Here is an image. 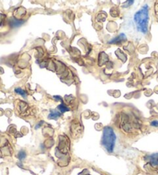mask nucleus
<instances>
[{
	"instance_id": "423d86ee",
	"label": "nucleus",
	"mask_w": 158,
	"mask_h": 175,
	"mask_svg": "<svg viewBox=\"0 0 158 175\" xmlns=\"http://www.w3.org/2000/svg\"><path fill=\"white\" fill-rule=\"evenodd\" d=\"M22 23H23L22 21L16 20V19H11V21H10V25H11V26L13 28L19 27V26H20Z\"/></svg>"
},
{
	"instance_id": "1a4fd4ad",
	"label": "nucleus",
	"mask_w": 158,
	"mask_h": 175,
	"mask_svg": "<svg viewBox=\"0 0 158 175\" xmlns=\"http://www.w3.org/2000/svg\"><path fill=\"white\" fill-rule=\"evenodd\" d=\"M26 157V152L23 151V150H21V151H19V154H18V158H19L20 161H22L23 159H25Z\"/></svg>"
},
{
	"instance_id": "f257e3e1",
	"label": "nucleus",
	"mask_w": 158,
	"mask_h": 175,
	"mask_svg": "<svg viewBox=\"0 0 158 175\" xmlns=\"http://www.w3.org/2000/svg\"><path fill=\"white\" fill-rule=\"evenodd\" d=\"M149 7L147 5L144 6L134 15V22L136 23L138 31L142 33H147L148 29Z\"/></svg>"
},
{
	"instance_id": "7ed1b4c3",
	"label": "nucleus",
	"mask_w": 158,
	"mask_h": 175,
	"mask_svg": "<svg viewBox=\"0 0 158 175\" xmlns=\"http://www.w3.org/2000/svg\"><path fill=\"white\" fill-rule=\"evenodd\" d=\"M149 163L152 167L158 169V154H153L148 157Z\"/></svg>"
},
{
	"instance_id": "6e6552de",
	"label": "nucleus",
	"mask_w": 158,
	"mask_h": 175,
	"mask_svg": "<svg viewBox=\"0 0 158 175\" xmlns=\"http://www.w3.org/2000/svg\"><path fill=\"white\" fill-rule=\"evenodd\" d=\"M15 91H16V93L19 94V95L22 96L23 97H26V96H27V94H26V91H24L23 89H22L21 88H16V89H15Z\"/></svg>"
},
{
	"instance_id": "f03ea898",
	"label": "nucleus",
	"mask_w": 158,
	"mask_h": 175,
	"mask_svg": "<svg viewBox=\"0 0 158 175\" xmlns=\"http://www.w3.org/2000/svg\"><path fill=\"white\" fill-rule=\"evenodd\" d=\"M116 140H117V137H116L114 130L112 129L110 127H106L103 129V132L102 142L101 143L109 153L114 152L116 144Z\"/></svg>"
},
{
	"instance_id": "9b49d317",
	"label": "nucleus",
	"mask_w": 158,
	"mask_h": 175,
	"mask_svg": "<svg viewBox=\"0 0 158 175\" xmlns=\"http://www.w3.org/2000/svg\"><path fill=\"white\" fill-rule=\"evenodd\" d=\"M54 98L56 99V100H58V101H60L62 103V98H61V97H59V96H55Z\"/></svg>"
},
{
	"instance_id": "20e7f679",
	"label": "nucleus",
	"mask_w": 158,
	"mask_h": 175,
	"mask_svg": "<svg viewBox=\"0 0 158 175\" xmlns=\"http://www.w3.org/2000/svg\"><path fill=\"white\" fill-rule=\"evenodd\" d=\"M126 40V36L124 33H121L118 36L115 37L114 39H113L112 40H110L109 42V43L110 44H120L122 43L123 42H125Z\"/></svg>"
},
{
	"instance_id": "0eeeda50",
	"label": "nucleus",
	"mask_w": 158,
	"mask_h": 175,
	"mask_svg": "<svg viewBox=\"0 0 158 175\" xmlns=\"http://www.w3.org/2000/svg\"><path fill=\"white\" fill-rule=\"evenodd\" d=\"M58 110H59V111L61 112V113H65V112H66V111H69L70 110V109L68 108L67 107H66L65 105H64L63 104H61L60 105H59L58 106Z\"/></svg>"
},
{
	"instance_id": "39448f33",
	"label": "nucleus",
	"mask_w": 158,
	"mask_h": 175,
	"mask_svg": "<svg viewBox=\"0 0 158 175\" xmlns=\"http://www.w3.org/2000/svg\"><path fill=\"white\" fill-rule=\"evenodd\" d=\"M61 116V113L59 112L56 111V110H50V113L49 115V119H52V120H57L59 116Z\"/></svg>"
},
{
	"instance_id": "9d476101",
	"label": "nucleus",
	"mask_w": 158,
	"mask_h": 175,
	"mask_svg": "<svg viewBox=\"0 0 158 175\" xmlns=\"http://www.w3.org/2000/svg\"><path fill=\"white\" fill-rule=\"evenodd\" d=\"M151 125L153 127H158V121H156V120L152 121Z\"/></svg>"
}]
</instances>
